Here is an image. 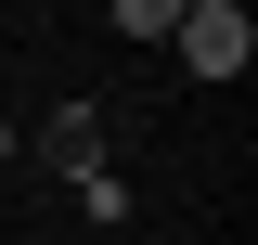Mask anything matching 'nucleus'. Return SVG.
I'll list each match as a JSON object with an SVG mask.
<instances>
[{
    "instance_id": "f257e3e1",
    "label": "nucleus",
    "mask_w": 258,
    "mask_h": 245,
    "mask_svg": "<svg viewBox=\"0 0 258 245\" xmlns=\"http://www.w3.org/2000/svg\"><path fill=\"white\" fill-rule=\"evenodd\" d=\"M168 39H181L194 78H245V65H258V13H245V0H194Z\"/></svg>"
},
{
    "instance_id": "f03ea898",
    "label": "nucleus",
    "mask_w": 258,
    "mask_h": 245,
    "mask_svg": "<svg viewBox=\"0 0 258 245\" xmlns=\"http://www.w3.org/2000/svg\"><path fill=\"white\" fill-rule=\"evenodd\" d=\"M39 155H52L64 181H78V168H103V103H52V129H39Z\"/></svg>"
},
{
    "instance_id": "7ed1b4c3",
    "label": "nucleus",
    "mask_w": 258,
    "mask_h": 245,
    "mask_svg": "<svg viewBox=\"0 0 258 245\" xmlns=\"http://www.w3.org/2000/svg\"><path fill=\"white\" fill-rule=\"evenodd\" d=\"M103 13H116V39H168V26L194 13V0H103Z\"/></svg>"
},
{
    "instance_id": "20e7f679",
    "label": "nucleus",
    "mask_w": 258,
    "mask_h": 245,
    "mask_svg": "<svg viewBox=\"0 0 258 245\" xmlns=\"http://www.w3.org/2000/svg\"><path fill=\"white\" fill-rule=\"evenodd\" d=\"M0 155H13V116H0Z\"/></svg>"
}]
</instances>
